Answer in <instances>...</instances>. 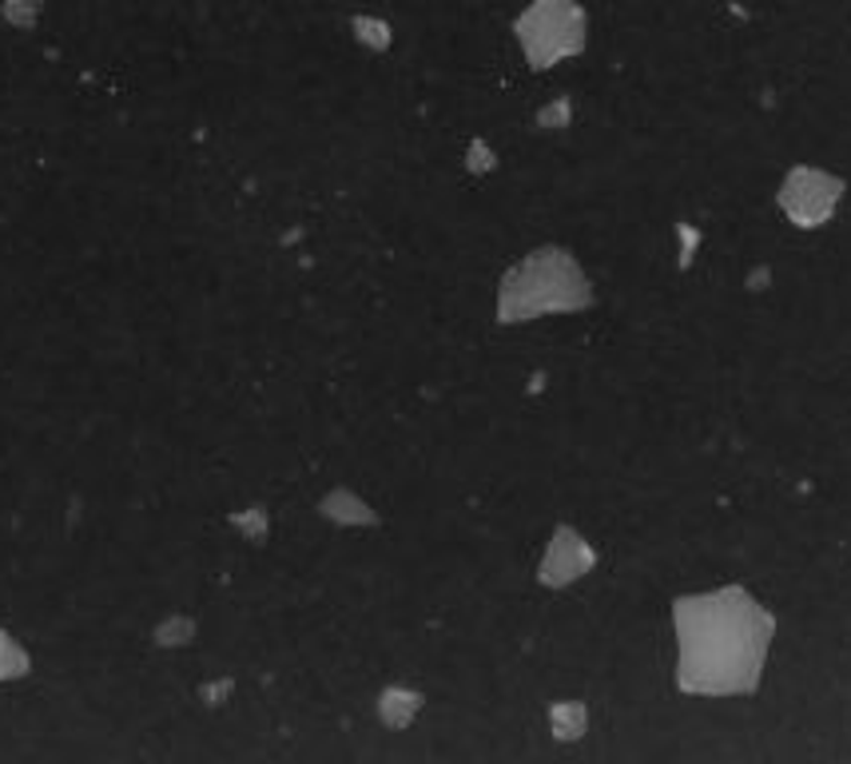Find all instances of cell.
<instances>
[{
    "label": "cell",
    "instance_id": "cell-1",
    "mask_svg": "<svg viewBox=\"0 0 851 764\" xmlns=\"http://www.w3.org/2000/svg\"><path fill=\"white\" fill-rule=\"evenodd\" d=\"M24 673H28V653H24V645L16 637H9L0 629V681H16Z\"/></svg>",
    "mask_w": 851,
    "mask_h": 764
},
{
    "label": "cell",
    "instance_id": "cell-2",
    "mask_svg": "<svg viewBox=\"0 0 851 764\" xmlns=\"http://www.w3.org/2000/svg\"><path fill=\"white\" fill-rule=\"evenodd\" d=\"M40 9H45V0H0V16L12 28H33L40 21Z\"/></svg>",
    "mask_w": 851,
    "mask_h": 764
},
{
    "label": "cell",
    "instance_id": "cell-3",
    "mask_svg": "<svg viewBox=\"0 0 851 764\" xmlns=\"http://www.w3.org/2000/svg\"><path fill=\"white\" fill-rule=\"evenodd\" d=\"M192 633H196V626H192V621H184V617H172V621H163V626L156 629V641H160V645H180V641H187Z\"/></svg>",
    "mask_w": 851,
    "mask_h": 764
}]
</instances>
